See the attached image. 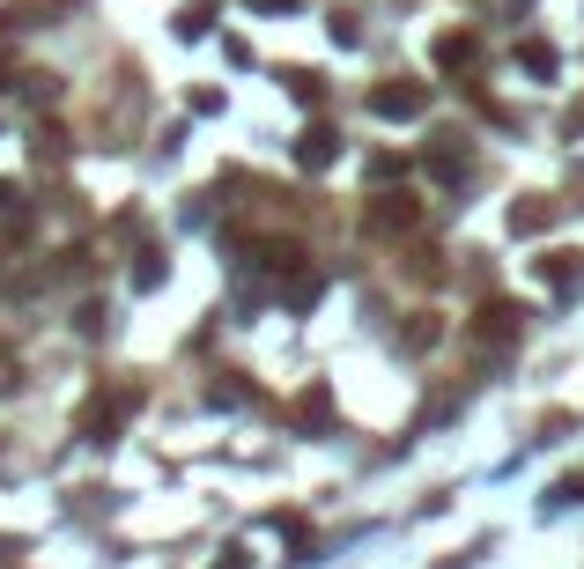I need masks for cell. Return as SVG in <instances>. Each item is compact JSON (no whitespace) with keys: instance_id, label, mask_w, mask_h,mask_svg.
Segmentation results:
<instances>
[{"instance_id":"277c9868","label":"cell","mask_w":584,"mask_h":569,"mask_svg":"<svg viewBox=\"0 0 584 569\" xmlns=\"http://www.w3.org/2000/svg\"><path fill=\"white\" fill-rule=\"evenodd\" d=\"M296 163H304V171H326V163H341V133H333L326 119L304 126V133H296Z\"/></svg>"},{"instance_id":"7c38bea8","label":"cell","mask_w":584,"mask_h":569,"mask_svg":"<svg viewBox=\"0 0 584 569\" xmlns=\"http://www.w3.org/2000/svg\"><path fill=\"white\" fill-rule=\"evenodd\" d=\"M282 82H289V97H296V104H318V89H326V82H318L311 67H289Z\"/></svg>"},{"instance_id":"2e32d148","label":"cell","mask_w":584,"mask_h":569,"mask_svg":"<svg viewBox=\"0 0 584 569\" xmlns=\"http://www.w3.org/2000/svg\"><path fill=\"white\" fill-rule=\"evenodd\" d=\"M370 178H378V185H392V178H407V163H400V155H378V163H370Z\"/></svg>"},{"instance_id":"3957f363","label":"cell","mask_w":584,"mask_h":569,"mask_svg":"<svg viewBox=\"0 0 584 569\" xmlns=\"http://www.w3.org/2000/svg\"><path fill=\"white\" fill-rule=\"evenodd\" d=\"M518 325H525V303H481L474 311V341H518Z\"/></svg>"},{"instance_id":"30bf717a","label":"cell","mask_w":584,"mask_h":569,"mask_svg":"<svg viewBox=\"0 0 584 569\" xmlns=\"http://www.w3.org/2000/svg\"><path fill=\"white\" fill-rule=\"evenodd\" d=\"M208 399H215V407H244V399H252V385H244L237 371H222L215 385H208Z\"/></svg>"},{"instance_id":"d6986e66","label":"cell","mask_w":584,"mask_h":569,"mask_svg":"<svg viewBox=\"0 0 584 569\" xmlns=\"http://www.w3.org/2000/svg\"><path fill=\"white\" fill-rule=\"evenodd\" d=\"M8 215H15V185H0V223H8Z\"/></svg>"},{"instance_id":"6da1fadb","label":"cell","mask_w":584,"mask_h":569,"mask_svg":"<svg viewBox=\"0 0 584 569\" xmlns=\"http://www.w3.org/2000/svg\"><path fill=\"white\" fill-rule=\"evenodd\" d=\"M370 111H378V119H422V111H429V89H422V82H378V89H370Z\"/></svg>"},{"instance_id":"7402d4cb","label":"cell","mask_w":584,"mask_h":569,"mask_svg":"<svg viewBox=\"0 0 584 569\" xmlns=\"http://www.w3.org/2000/svg\"><path fill=\"white\" fill-rule=\"evenodd\" d=\"M0 89H8V67H0Z\"/></svg>"},{"instance_id":"7a4b0ae2","label":"cell","mask_w":584,"mask_h":569,"mask_svg":"<svg viewBox=\"0 0 584 569\" xmlns=\"http://www.w3.org/2000/svg\"><path fill=\"white\" fill-rule=\"evenodd\" d=\"M422 223V200L414 193H378V207H370V229L378 237H400V229H414Z\"/></svg>"},{"instance_id":"8992f818","label":"cell","mask_w":584,"mask_h":569,"mask_svg":"<svg viewBox=\"0 0 584 569\" xmlns=\"http://www.w3.org/2000/svg\"><path fill=\"white\" fill-rule=\"evenodd\" d=\"M215 8H222V0H185V8H178V37H185V45H193V37H208Z\"/></svg>"},{"instance_id":"52a82bcc","label":"cell","mask_w":584,"mask_h":569,"mask_svg":"<svg viewBox=\"0 0 584 569\" xmlns=\"http://www.w3.org/2000/svg\"><path fill=\"white\" fill-rule=\"evenodd\" d=\"M548 223H555V207H548V200H525V207H511V229H518V237H540Z\"/></svg>"},{"instance_id":"44dd1931","label":"cell","mask_w":584,"mask_h":569,"mask_svg":"<svg viewBox=\"0 0 584 569\" xmlns=\"http://www.w3.org/2000/svg\"><path fill=\"white\" fill-rule=\"evenodd\" d=\"M570 133H584V104H577V111H570Z\"/></svg>"},{"instance_id":"ffe728a7","label":"cell","mask_w":584,"mask_h":569,"mask_svg":"<svg viewBox=\"0 0 584 569\" xmlns=\"http://www.w3.org/2000/svg\"><path fill=\"white\" fill-rule=\"evenodd\" d=\"M215 569H244V547H230V562H215Z\"/></svg>"},{"instance_id":"e0dca14e","label":"cell","mask_w":584,"mask_h":569,"mask_svg":"<svg viewBox=\"0 0 584 569\" xmlns=\"http://www.w3.org/2000/svg\"><path fill=\"white\" fill-rule=\"evenodd\" d=\"M555 503H584V473L577 481H555Z\"/></svg>"},{"instance_id":"5bb4252c","label":"cell","mask_w":584,"mask_h":569,"mask_svg":"<svg viewBox=\"0 0 584 569\" xmlns=\"http://www.w3.org/2000/svg\"><path fill=\"white\" fill-rule=\"evenodd\" d=\"M30 155H38V163H52V171L67 163V149H60V133H38V141H30Z\"/></svg>"},{"instance_id":"8fae6325","label":"cell","mask_w":584,"mask_h":569,"mask_svg":"<svg viewBox=\"0 0 584 569\" xmlns=\"http://www.w3.org/2000/svg\"><path fill=\"white\" fill-rule=\"evenodd\" d=\"M326 407H333V399H326V385H311V393L296 399V421H304V429H318V421H326Z\"/></svg>"},{"instance_id":"5b68a950","label":"cell","mask_w":584,"mask_h":569,"mask_svg":"<svg viewBox=\"0 0 584 569\" xmlns=\"http://www.w3.org/2000/svg\"><path fill=\"white\" fill-rule=\"evenodd\" d=\"M474 60H481V37H474V30H444L437 37V67L444 75H459V67H474Z\"/></svg>"},{"instance_id":"9c48e42d","label":"cell","mask_w":584,"mask_h":569,"mask_svg":"<svg viewBox=\"0 0 584 569\" xmlns=\"http://www.w3.org/2000/svg\"><path fill=\"white\" fill-rule=\"evenodd\" d=\"M518 60H525V75L555 82V45H540V37H525V45H518Z\"/></svg>"},{"instance_id":"ac0fdd59","label":"cell","mask_w":584,"mask_h":569,"mask_svg":"<svg viewBox=\"0 0 584 569\" xmlns=\"http://www.w3.org/2000/svg\"><path fill=\"white\" fill-rule=\"evenodd\" d=\"M244 8H259V15H282V8H304V0H244Z\"/></svg>"},{"instance_id":"9a60e30c","label":"cell","mask_w":584,"mask_h":569,"mask_svg":"<svg viewBox=\"0 0 584 569\" xmlns=\"http://www.w3.org/2000/svg\"><path fill=\"white\" fill-rule=\"evenodd\" d=\"M326 30H333V45H363V30H355V15H333Z\"/></svg>"},{"instance_id":"ba28073f","label":"cell","mask_w":584,"mask_h":569,"mask_svg":"<svg viewBox=\"0 0 584 569\" xmlns=\"http://www.w3.org/2000/svg\"><path fill=\"white\" fill-rule=\"evenodd\" d=\"M540 273H548V281H562V289H570V281L584 289V259H577V251H548V259H540Z\"/></svg>"},{"instance_id":"4fadbf2b","label":"cell","mask_w":584,"mask_h":569,"mask_svg":"<svg viewBox=\"0 0 584 569\" xmlns=\"http://www.w3.org/2000/svg\"><path fill=\"white\" fill-rule=\"evenodd\" d=\"M163 273H171V267H163V251H141V267H134V289H156Z\"/></svg>"}]
</instances>
